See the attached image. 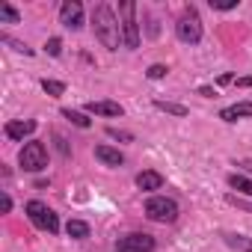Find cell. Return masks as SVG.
Returning <instances> with one entry per match:
<instances>
[{
    "label": "cell",
    "mask_w": 252,
    "mask_h": 252,
    "mask_svg": "<svg viewBox=\"0 0 252 252\" xmlns=\"http://www.w3.org/2000/svg\"><path fill=\"white\" fill-rule=\"evenodd\" d=\"M92 30H95V39L107 48V51H116L119 42H122V24L113 12L110 3H98L92 9Z\"/></svg>",
    "instance_id": "1"
},
{
    "label": "cell",
    "mask_w": 252,
    "mask_h": 252,
    "mask_svg": "<svg viewBox=\"0 0 252 252\" xmlns=\"http://www.w3.org/2000/svg\"><path fill=\"white\" fill-rule=\"evenodd\" d=\"M63 116H65L71 125H77V128H89V125H92L89 116H83L80 110H71V107H63Z\"/></svg>",
    "instance_id": "18"
},
{
    "label": "cell",
    "mask_w": 252,
    "mask_h": 252,
    "mask_svg": "<svg viewBox=\"0 0 252 252\" xmlns=\"http://www.w3.org/2000/svg\"><path fill=\"white\" fill-rule=\"evenodd\" d=\"M122 12V42L125 48L137 51L140 48V24H137V3H131V0H125V3L119 6Z\"/></svg>",
    "instance_id": "2"
},
{
    "label": "cell",
    "mask_w": 252,
    "mask_h": 252,
    "mask_svg": "<svg viewBox=\"0 0 252 252\" xmlns=\"http://www.w3.org/2000/svg\"><path fill=\"white\" fill-rule=\"evenodd\" d=\"M0 21H3V24H18V21H21V15H18V9H15V6L0 3Z\"/></svg>",
    "instance_id": "19"
},
{
    "label": "cell",
    "mask_w": 252,
    "mask_h": 252,
    "mask_svg": "<svg viewBox=\"0 0 252 252\" xmlns=\"http://www.w3.org/2000/svg\"><path fill=\"white\" fill-rule=\"evenodd\" d=\"M137 187L140 190H160L163 187V175L155 172V169H146V172L137 175Z\"/></svg>",
    "instance_id": "13"
},
{
    "label": "cell",
    "mask_w": 252,
    "mask_h": 252,
    "mask_svg": "<svg viewBox=\"0 0 252 252\" xmlns=\"http://www.w3.org/2000/svg\"><path fill=\"white\" fill-rule=\"evenodd\" d=\"M237 166H243V169H246V172H249V175H252V160H240V163H237Z\"/></svg>",
    "instance_id": "31"
},
{
    "label": "cell",
    "mask_w": 252,
    "mask_h": 252,
    "mask_svg": "<svg viewBox=\"0 0 252 252\" xmlns=\"http://www.w3.org/2000/svg\"><path fill=\"white\" fill-rule=\"evenodd\" d=\"M60 24L68 30H80L83 27V3L80 0H65L60 6Z\"/></svg>",
    "instance_id": "8"
},
{
    "label": "cell",
    "mask_w": 252,
    "mask_h": 252,
    "mask_svg": "<svg viewBox=\"0 0 252 252\" xmlns=\"http://www.w3.org/2000/svg\"><path fill=\"white\" fill-rule=\"evenodd\" d=\"M220 119H222V122L252 119V101H237V104H231V107H222V110H220Z\"/></svg>",
    "instance_id": "10"
},
{
    "label": "cell",
    "mask_w": 252,
    "mask_h": 252,
    "mask_svg": "<svg viewBox=\"0 0 252 252\" xmlns=\"http://www.w3.org/2000/svg\"><path fill=\"white\" fill-rule=\"evenodd\" d=\"M36 128H39V125H36L33 119H27V122H24V119H12V122H6V128H3V131H6V137H9V140L21 143V140H24V137H30Z\"/></svg>",
    "instance_id": "9"
},
{
    "label": "cell",
    "mask_w": 252,
    "mask_h": 252,
    "mask_svg": "<svg viewBox=\"0 0 252 252\" xmlns=\"http://www.w3.org/2000/svg\"><path fill=\"white\" fill-rule=\"evenodd\" d=\"M166 71H169L166 65H160V63H155V65H149V71H146V74H149L152 80H163V77H166Z\"/></svg>",
    "instance_id": "24"
},
{
    "label": "cell",
    "mask_w": 252,
    "mask_h": 252,
    "mask_svg": "<svg viewBox=\"0 0 252 252\" xmlns=\"http://www.w3.org/2000/svg\"><path fill=\"white\" fill-rule=\"evenodd\" d=\"M54 140H57V149H60V155H63V158H68V155H71V149H68V143H65V140H63L60 134H54Z\"/></svg>",
    "instance_id": "27"
},
{
    "label": "cell",
    "mask_w": 252,
    "mask_h": 252,
    "mask_svg": "<svg viewBox=\"0 0 252 252\" xmlns=\"http://www.w3.org/2000/svg\"><path fill=\"white\" fill-rule=\"evenodd\" d=\"M0 208H3V214L12 211V199H9V193H3V199H0Z\"/></svg>",
    "instance_id": "29"
},
{
    "label": "cell",
    "mask_w": 252,
    "mask_h": 252,
    "mask_svg": "<svg viewBox=\"0 0 252 252\" xmlns=\"http://www.w3.org/2000/svg\"><path fill=\"white\" fill-rule=\"evenodd\" d=\"M237 86H240V89H246V86H252V77H237Z\"/></svg>",
    "instance_id": "30"
},
{
    "label": "cell",
    "mask_w": 252,
    "mask_h": 252,
    "mask_svg": "<svg viewBox=\"0 0 252 252\" xmlns=\"http://www.w3.org/2000/svg\"><path fill=\"white\" fill-rule=\"evenodd\" d=\"M18 163H21L27 172H42V169L48 166V149H45L42 143L30 140V143H24V149L18 152Z\"/></svg>",
    "instance_id": "5"
},
{
    "label": "cell",
    "mask_w": 252,
    "mask_h": 252,
    "mask_svg": "<svg viewBox=\"0 0 252 252\" xmlns=\"http://www.w3.org/2000/svg\"><path fill=\"white\" fill-rule=\"evenodd\" d=\"M199 95L202 98H217V89L214 86H199Z\"/></svg>",
    "instance_id": "28"
},
{
    "label": "cell",
    "mask_w": 252,
    "mask_h": 252,
    "mask_svg": "<svg viewBox=\"0 0 252 252\" xmlns=\"http://www.w3.org/2000/svg\"><path fill=\"white\" fill-rule=\"evenodd\" d=\"M237 6V0H211V9H220V12H228Z\"/></svg>",
    "instance_id": "26"
},
{
    "label": "cell",
    "mask_w": 252,
    "mask_h": 252,
    "mask_svg": "<svg viewBox=\"0 0 252 252\" xmlns=\"http://www.w3.org/2000/svg\"><path fill=\"white\" fill-rule=\"evenodd\" d=\"M175 33H178V39L187 42V45H199V42H202V21H199V12H196L193 6H187V9L181 12V18H178V24H175Z\"/></svg>",
    "instance_id": "4"
},
{
    "label": "cell",
    "mask_w": 252,
    "mask_h": 252,
    "mask_svg": "<svg viewBox=\"0 0 252 252\" xmlns=\"http://www.w3.org/2000/svg\"><path fill=\"white\" fill-rule=\"evenodd\" d=\"M95 158L104 163V166H122L125 163V155L119 149H110V146H95Z\"/></svg>",
    "instance_id": "12"
},
{
    "label": "cell",
    "mask_w": 252,
    "mask_h": 252,
    "mask_svg": "<svg viewBox=\"0 0 252 252\" xmlns=\"http://www.w3.org/2000/svg\"><path fill=\"white\" fill-rule=\"evenodd\" d=\"M146 217L152 222H175L178 220V205L166 196H152L146 202Z\"/></svg>",
    "instance_id": "6"
},
{
    "label": "cell",
    "mask_w": 252,
    "mask_h": 252,
    "mask_svg": "<svg viewBox=\"0 0 252 252\" xmlns=\"http://www.w3.org/2000/svg\"><path fill=\"white\" fill-rule=\"evenodd\" d=\"M225 202H228V205H234V208H240V211H246V214H252V205H249L246 199L234 196V193H231V196H225Z\"/></svg>",
    "instance_id": "25"
},
{
    "label": "cell",
    "mask_w": 252,
    "mask_h": 252,
    "mask_svg": "<svg viewBox=\"0 0 252 252\" xmlns=\"http://www.w3.org/2000/svg\"><path fill=\"white\" fill-rule=\"evenodd\" d=\"M42 89H45L51 98H60V95L65 92V83H63V80H48V77H45V80H42Z\"/></svg>",
    "instance_id": "20"
},
{
    "label": "cell",
    "mask_w": 252,
    "mask_h": 252,
    "mask_svg": "<svg viewBox=\"0 0 252 252\" xmlns=\"http://www.w3.org/2000/svg\"><path fill=\"white\" fill-rule=\"evenodd\" d=\"M65 234L74 237V240H83V237H89V222H83V220H68Z\"/></svg>",
    "instance_id": "16"
},
{
    "label": "cell",
    "mask_w": 252,
    "mask_h": 252,
    "mask_svg": "<svg viewBox=\"0 0 252 252\" xmlns=\"http://www.w3.org/2000/svg\"><path fill=\"white\" fill-rule=\"evenodd\" d=\"M107 137H113V140H119V143H134V134L119 131V128H107Z\"/></svg>",
    "instance_id": "23"
},
{
    "label": "cell",
    "mask_w": 252,
    "mask_h": 252,
    "mask_svg": "<svg viewBox=\"0 0 252 252\" xmlns=\"http://www.w3.org/2000/svg\"><path fill=\"white\" fill-rule=\"evenodd\" d=\"M45 54L60 57V54H63V39H60V36H51V39L45 42Z\"/></svg>",
    "instance_id": "22"
},
{
    "label": "cell",
    "mask_w": 252,
    "mask_h": 252,
    "mask_svg": "<svg viewBox=\"0 0 252 252\" xmlns=\"http://www.w3.org/2000/svg\"><path fill=\"white\" fill-rule=\"evenodd\" d=\"M228 187L237 190V193H243V196H252V178H246L240 172H231L228 175Z\"/></svg>",
    "instance_id": "15"
},
{
    "label": "cell",
    "mask_w": 252,
    "mask_h": 252,
    "mask_svg": "<svg viewBox=\"0 0 252 252\" xmlns=\"http://www.w3.org/2000/svg\"><path fill=\"white\" fill-rule=\"evenodd\" d=\"M0 39H3L12 51H18V54H27V57H33V48H27L24 42H18V39H12V36H0Z\"/></svg>",
    "instance_id": "21"
},
{
    "label": "cell",
    "mask_w": 252,
    "mask_h": 252,
    "mask_svg": "<svg viewBox=\"0 0 252 252\" xmlns=\"http://www.w3.org/2000/svg\"><path fill=\"white\" fill-rule=\"evenodd\" d=\"M155 249V237L146 231H131L116 240V252H152Z\"/></svg>",
    "instance_id": "7"
},
{
    "label": "cell",
    "mask_w": 252,
    "mask_h": 252,
    "mask_svg": "<svg viewBox=\"0 0 252 252\" xmlns=\"http://www.w3.org/2000/svg\"><path fill=\"white\" fill-rule=\"evenodd\" d=\"M86 110L95 113V116H122L125 113V107L119 101H89Z\"/></svg>",
    "instance_id": "11"
},
{
    "label": "cell",
    "mask_w": 252,
    "mask_h": 252,
    "mask_svg": "<svg viewBox=\"0 0 252 252\" xmlns=\"http://www.w3.org/2000/svg\"><path fill=\"white\" fill-rule=\"evenodd\" d=\"M155 107H158V110H163V113H169V116H187V113H190L184 104H178V101H163V98H158V101H155Z\"/></svg>",
    "instance_id": "17"
},
{
    "label": "cell",
    "mask_w": 252,
    "mask_h": 252,
    "mask_svg": "<svg viewBox=\"0 0 252 252\" xmlns=\"http://www.w3.org/2000/svg\"><path fill=\"white\" fill-rule=\"evenodd\" d=\"M222 240L234 252H252V237H246V234H231L228 231V234H222Z\"/></svg>",
    "instance_id": "14"
},
{
    "label": "cell",
    "mask_w": 252,
    "mask_h": 252,
    "mask_svg": "<svg viewBox=\"0 0 252 252\" xmlns=\"http://www.w3.org/2000/svg\"><path fill=\"white\" fill-rule=\"evenodd\" d=\"M27 217H30V222L36 225V228H42V231H48V234H57L60 231V217L45 205V202H39V199H33V202H27Z\"/></svg>",
    "instance_id": "3"
}]
</instances>
